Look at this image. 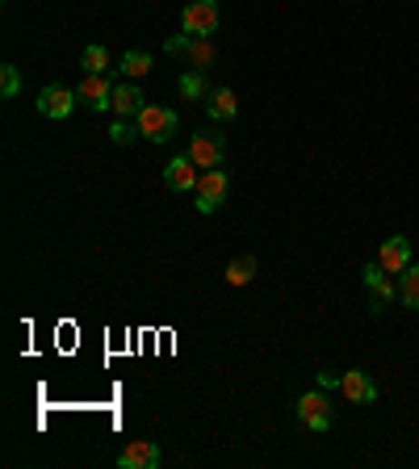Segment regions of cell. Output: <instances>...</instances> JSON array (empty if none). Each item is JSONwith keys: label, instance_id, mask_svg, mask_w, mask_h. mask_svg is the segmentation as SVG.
<instances>
[{"label": "cell", "instance_id": "6da1fadb", "mask_svg": "<svg viewBox=\"0 0 419 469\" xmlns=\"http://www.w3.org/2000/svg\"><path fill=\"white\" fill-rule=\"evenodd\" d=\"M134 126H139V134L151 142H172L180 118H177V110H164V105H143V113L134 118Z\"/></svg>", "mask_w": 419, "mask_h": 469}, {"label": "cell", "instance_id": "7a4b0ae2", "mask_svg": "<svg viewBox=\"0 0 419 469\" xmlns=\"http://www.w3.org/2000/svg\"><path fill=\"white\" fill-rule=\"evenodd\" d=\"M219 22H222L219 0H189L185 13H180V25H185V34H193V38H210V34L219 30Z\"/></svg>", "mask_w": 419, "mask_h": 469}, {"label": "cell", "instance_id": "3957f363", "mask_svg": "<svg viewBox=\"0 0 419 469\" xmlns=\"http://www.w3.org/2000/svg\"><path fill=\"white\" fill-rule=\"evenodd\" d=\"M164 51L168 55L189 59L193 72H206V67L214 64V43H210V38H193V34H177V38H168Z\"/></svg>", "mask_w": 419, "mask_h": 469}, {"label": "cell", "instance_id": "277c9868", "mask_svg": "<svg viewBox=\"0 0 419 469\" xmlns=\"http://www.w3.org/2000/svg\"><path fill=\"white\" fill-rule=\"evenodd\" d=\"M294 411H298L302 427H310V432H327V427H331V419H336V415H331L327 394H323V390H310V394H302Z\"/></svg>", "mask_w": 419, "mask_h": 469}, {"label": "cell", "instance_id": "5b68a950", "mask_svg": "<svg viewBox=\"0 0 419 469\" xmlns=\"http://www.w3.org/2000/svg\"><path fill=\"white\" fill-rule=\"evenodd\" d=\"M185 155L198 168H222V164H227V142H222V134L201 131V134H193V142H189Z\"/></svg>", "mask_w": 419, "mask_h": 469}, {"label": "cell", "instance_id": "8992f818", "mask_svg": "<svg viewBox=\"0 0 419 469\" xmlns=\"http://www.w3.org/2000/svg\"><path fill=\"white\" fill-rule=\"evenodd\" d=\"M227 185H231V181H227L222 168H206V172H201V181H198V210L201 214H214V210L227 201Z\"/></svg>", "mask_w": 419, "mask_h": 469}, {"label": "cell", "instance_id": "52a82bcc", "mask_svg": "<svg viewBox=\"0 0 419 469\" xmlns=\"http://www.w3.org/2000/svg\"><path fill=\"white\" fill-rule=\"evenodd\" d=\"M361 277H365V289H369V310L382 315L386 302H395V281H390V273L382 269V264H369Z\"/></svg>", "mask_w": 419, "mask_h": 469}, {"label": "cell", "instance_id": "ba28073f", "mask_svg": "<svg viewBox=\"0 0 419 469\" xmlns=\"http://www.w3.org/2000/svg\"><path fill=\"white\" fill-rule=\"evenodd\" d=\"M80 105V97L76 93H72V88H59V84H51V88H43V93H38V113H43V118H67V113L76 110Z\"/></svg>", "mask_w": 419, "mask_h": 469}, {"label": "cell", "instance_id": "9c48e42d", "mask_svg": "<svg viewBox=\"0 0 419 469\" xmlns=\"http://www.w3.org/2000/svg\"><path fill=\"white\" fill-rule=\"evenodd\" d=\"M160 461H164V453H160V445H151V440H134V445H126L118 453L122 469H160Z\"/></svg>", "mask_w": 419, "mask_h": 469}, {"label": "cell", "instance_id": "30bf717a", "mask_svg": "<svg viewBox=\"0 0 419 469\" xmlns=\"http://www.w3.org/2000/svg\"><path fill=\"white\" fill-rule=\"evenodd\" d=\"M76 97H80V105H89L93 113L110 110V105H113V84H110V76H84V84L76 88Z\"/></svg>", "mask_w": 419, "mask_h": 469}, {"label": "cell", "instance_id": "8fae6325", "mask_svg": "<svg viewBox=\"0 0 419 469\" xmlns=\"http://www.w3.org/2000/svg\"><path fill=\"white\" fill-rule=\"evenodd\" d=\"M193 168H198V164H193L189 155H177V160L164 168V185L172 189V193H193V189H198V181H201Z\"/></svg>", "mask_w": 419, "mask_h": 469}, {"label": "cell", "instance_id": "7c38bea8", "mask_svg": "<svg viewBox=\"0 0 419 469\" xmlns=\"http://www.w3.org/2000/svg\"><path fill=\"white\" fill-rule=\"evenodd\" d=\"M340 394L348 398V403H356V406H369V403H377V386L365 377L361 369H348L340 377Z\"/></svg>", "mask_w": 419, "mask_h": 469}, {"label": "cell", "instance_id": "4fadbf2b", "mask_svg": "<svg viewBox=\"0 0 419 469\" xmlns=\"http://www.w3.org/2000/svg\"><path fill=\"white\" fill-rule=\"evenodd\" d=\"M377 264H382V269H386L390 277L403 273V269L411 264V243L403 239V235H390V239L382 243V248H377Z\"/></svg>", "mask_w": 419, "mask_h": 469}, {"label": "cell", "instance_id": "5bb4252c", "mask_svg": "<svg viewBox=\"0 0 419 469\" xmlns=\"http://www.w3.org/2000/svg\"><path fill=\"white\" fill-rule=\"evenodd\" d=\"M143 93H139V84L134 80H122V84H113V105L110 110L118 113V118H139L143 113Z\"/></svg>", "mask_w": 419, "mask_h": 469}, {"label": "cell", "instance_id": "9a60e30c", "mask_svg": "<svg viewBox=\"0 0 419 469\" xmlns=\"http://www.w3.org/2000/svg\"><path fill=\"white\" fill-rule=\"evenodd\" d=\"M206 113L214 122H231L235 113H239V101H235V93L231 88H219V93H210V105H206Z\"/></svg>", "mask_w": 419, "mask_h": 469}, {"label": "cell", "instance_id": "2e32d148", "mask_svg": "<svg viewBox=\"0 0 419 469\" xmlns=\"http://www.w3.org/2000/svg\"><path fill=\"white\" fill-rule=\"evenodd\" d=\"M398 302L407 306V310H419V264H407L398 273Z\"/></svg>", "mask_w": 419, "mask_h": 469}, {"label": "cell", "instance_id": "e0dca14e", "mask_svg": "<svg viewBox=\"0 0 419 469\" xmlns=\"http://www.w3.org/2000/svg\"><path fill=\"white\" fill-rule=\"evenodd\" d=\"M256 273H260V260H256V256H235V260L227 264V285L239 289V285H248Z\"/></svg>", "mask_w": 419, "mask_h": 469}, {"label": "cell", "instance_id": "ac0fdd59", "mask_svg": "<svg viewBox=\"0 0 419 469\" xmlns=\"http://www.w3.org/2000/svg\"><path fill=\"white\" fill-rule=\"evenodd\" d=\"M80 64H84V72H89V76H105V72H110V51H105L101 43H93V46H84Z\"/></svg>", "mask_w": 419, "mask_h": 469}, {"label": "cell", "instance_id": "d6986e66", "mask_svg": "<svg viewBox=\"0 0 419 469\" xmlns=\"http://www.w3.org/2000/svg\"><path fill=\"white\" fill-rule=\"evenodd\" d=\"M118 72H122L126 80L147 76V72H151V55H147V51H126V59H122Z\"/></svg>", "mask_w": 419, "mask_h": 469}, {"label": "cell", "instance_id": "ffe728a7", "mask_svg": "<svg viewBox=\"0 0 419 469\" xmlns=\"http://www.w3.org/2000/svg\"><path fill=\"white\" fill-rule=\"evenodd\" d=\"M110 139L118 142V147H131L134 139H143V134H139V126H131V118H118L110 126Z\"/></svg>", "mask_w": 419, "mask_h": 469}, {"label": "cell", "instance_id": "44dd1931", "mask_svg": "<svg viewBox=\"0 0 419 469\" xmlns=\"http://www.w3.org/2000/svg\"><path fill=\"white\" fill-rule=\"evenodd\" d=\"M17 88H22V76H17V67L5 64V67H0V93H5V97H17Z\"/></svg>", "mask_w": 419, "mask_h": 469}, {"label": "cell", "instance_id": "7402d4cb", "mask_svg": "<svg viewBox=\"0 0 419 469\" xmlns=\"http://www.w3.org/2000/svg\"><path fill=\"white\" fill-rule=\"evenodd\" d=\"M180 93H185V97H201V93H206L201 72H185V76H180Z\"/></svg>", "mask_w": 419, "mask_h": 469}, {"label": "cell", "instance_id": "603a6c76", "mask_svg": "<svg viewBox=\"0 0 419 469\" xmlns=\"http://www.w3.org/2000/svg\"><path fill=\"white\" fill-rule=\"evenodd\" d=\"M340 377H344V373H327V369H323L319 373V390H340Z\"/></svg>", "mask_w": 419, "mask_h": 469}]
</instances>
